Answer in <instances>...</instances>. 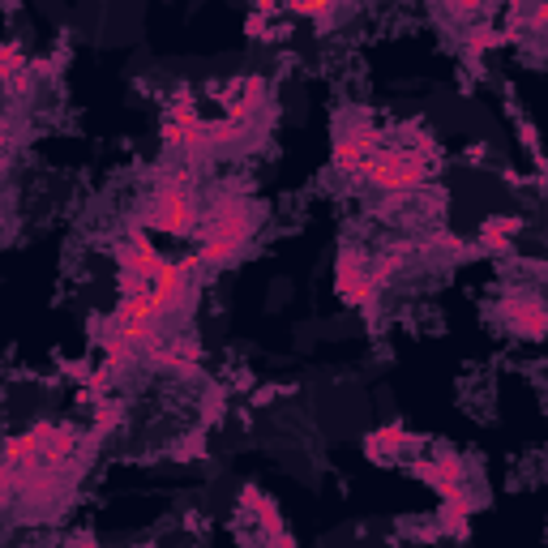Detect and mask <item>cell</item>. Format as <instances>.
I'll return each mask as SVG.
<instances>
[{
  "mask_svg": "<svg viewBox=\"0 0 548 548\" xmlns=\"http://www.w3.org/2000/svg\"><path fill=\"white\" fill-rule=\"evenodd\" d=\"M257 227V215L249 202H240V197H223V202L210 206L206 215V236H227V240H249Z\"/></svg>",
  "mask_w": 548,
  "mask_h": 548,
  "instance_id": "6",
  "label": "cell"
},
{
  "mask_svg": "<svg viewBox=\"0 0 548 548\" xmlns=\"http://www.w3.org/2000/svg\"><path fill=\"white\" fill-rule=\"evenodd\" d=\"M501 43H510V35H506V30L480 26V30H471V35H467V56L476 60V56H484L489 48H501Z\"/></svg>",
  "mask_w": 548,
  "mask_h": 548,
  "instance_id": "20",
  "label": "cell"
},
{
  "mask_svg": "<svg viewBox=\"0 0 548 548\" xmlns=\"http://www.w3.org/2000/svg\"><path fill=\"white\" fill-rule=\"evenodd\" d=\"M197 454H202V446H197V441H185V450H176V459H197Z\"/></svg>",
  "mask_w": 548,
  "mask_h": 548,
  "instance_id": "27",
  "label": "cell"
},
{
  "mask_svg": "<svg viewBox=\"0 0 548 548\" xmlns=\"http://www.w3.org/2000/svg\"><path fill=\"white\" fill-rule=\"evenodd\" d=\"M249 133V120L240 116H223V120H210V146H232Z\"/></svg>",
  "mask_w": 548,
  "mask_h": 548,
  "instance_id": "19",
  "label": "cell"
},
{
  "mask_svg": "<svg viewBox=\"0 0 548 548\" xmlns=\"http://www.w3.org/2000/svg\"><path fill=\"white\" fill-rule=\"evenodd\" d=\"M240 249H245V240H227V236H206L202 249H197V262L202 266H227L236 262Z\"/></svg>",
  "mask_w": 548,
  "mask_h": 548,
  "instance_id": "16",
  "label": "cell"
},
{
  "mask_svg": "<svg viewBox=\"0 0 548 548\" xmlns=\"http://www.w3.org/2000/svg\"><path fill=\"white\" fill-rule=\"evenodd\" d=\"M197 219H202V210H197L193 193L180 185V180H167V185L155 189V197L146 202V215L142 223L155 227V232H172V236H189Z\"/></svg>",
  "mask_w": 548,
  "mask_h": 548,
  "instance_id": "2",
  "label": "cell"
},
{
  "mask_svg": "<svg viewBox=\"0 0 548 548\" xmlns=\"http://www.w3.org/2000/svg\"><path fill=\"white\" fill-rule=\"evenodd\" d=\"M399 266H403V253H386V257H377L373 262V283L377 287H386L394 274H399Z\"/></svg>",
  "mask_w": 548,
  "mask_h": 548,
  "instance_id": "23",
  "label": "cell"
},
{
  "mask_svg": "<svg viewBox=\"0 0 548 548\" xmlns=\"http://www.w3.org/2000/svg\"><path fill=\"white\" fill-rule=\"evenodd\" d=\"M506 326L523 339H548V304L531 292H519L514 300H506Z\"/></svg>",
  "mask_w": 548,
  "mask_h": 548,
  "instance_id": "7",
  "label": "cell"
},
{
  "mask_svg": "<svg viewBox=\"0 0 548 548\" xmlns=\"http://www.w3.org/2000/svg\"><path fill=\"white\" fill-rule=\"evenodd\" d=\"M240 506L257 514V523L266 527V540L283 544V548H296V536H292V531H283V514H279V506H274V501H270L262 489H253V484H249V489L240 493Z\"/></svg>",
  "mask_w": 548,
  "mask_h": 548,
  "instance_id": "12",
  "label": "cell"
},
{
  "mask_svg": "<svg viewBox=\"0 0 548 548\" xmlns=\"http://www.w3.org/2000/svg\"><path fill=\"white\" fill-rule=\"evenodd\" d=\"M287 9L300 13V18H330L339 9V0H287Z\"/></svg>",
  "mask_w": 548,
  "mask_h": 548,
  "instance_id": "21",
  "label": "cell"
},
{
  "mask_svg": "<svg viewBox=\"0 0 548 548\" xmlns=\"http://www.w3.org/2000/svg\"><path fill=\"white\" fill-rule=\"evenodd\" d=\"M167 116L172 120H197V103H193V90H176L167 99Z\"/></svg>",
  "mask_w": 548,
  "mask_h": 548,
  "instance_id": "22",
  "label": "cell"
},
{
  "mask_svg": "<svg viewBox=\"0 0 548 548\" xmlns=\"http://www.w3.org/2000/svg\"><path fill=\"white\" fill-rule=\"evenodd\" d=\"M523 232V219L519 215H493V219H484L480 227V249L484 253H510L514 245V236Z\"/></svg>",
  "mask_w": 548,
  "mask_h": 548,
  "instance_id": "14",
  "label": "cell"
},
{
  "mask_svg": "<svg viewBox=\"0 0 548 548\" xmlns=\"http://www.w3.org/2000/svg\"><path fill=\"white\" fill-rule=\"evenodd\" d=\"M334 292L352 309H369L373 296L382 292L373 283V266L360 257V249H339V257H334Z\"/></svg>",
  "mask_w": 548,
  "mask_h": 548,
  "instance_id": "4",
  "label": "cell"
},
{
  "mask_svg": "<svg viewBox=\"0 0 548 548\" xmlns=\"http://www.w3.org/2000/svg\"><path fill=\"white\" fill-rule=\"evenodd\" d=\"M411 471H416V476L429 484V489H437L441 497L454 493V489H463V484H467V463H463L454 450H437L429 463H416Z\"/></svg>",
  "mask_w": 548,
  "mask_h": 548,
  "instance_id": "8",
  "label": "cell"
},
{
  "mask_svg": "<svg viewBox=\"0 0 548 548\" xmlns=\"http://www.w3.org/2000/svg\"><path fill=\"white\" fill-rule=\"evenodd\" d=\"M266 78H245V82H227L223 86V108L227 116H240V120H253L257 112L266 108Z\"/></svg>",
  "mask_w": 548,
  "mask_h": 548,
  "instance_id": "10",
  "label": "cell"
},
{
  "mask_svg": "<svg viewBox=\"0 0 548 548\" xmlns=\"http://www.w3.org/2000/svg\"><path fill=\"white\" fill-rule=\"evenodd\" d=\"M471 514H476V493L467 489H454L441 497V531H450V536H467V523H471Z\"/></svg>",
  "mask_w": 548,
  "mask_h": 548,
  "instance_id": "13",
  "label": "cell"
},
{
  "mask_svg": "<svg viewBox=\"0 0 548 548\" xmlns=\"http://www.w3.org/2000/svg\"><path fill=\"white\" fill-rule=\"evenodd\" d=\"M270 9H279V0H257V13H270Z\"/></svg>",
  "mask_w": 548,
  "mask_h": 548,
  "instance_id": "28",
  "label": "cell"
},
{
  "mask_svg": "<svg viewBox=\"0 0 548 548\" xmlns=\"http://www.w3.org/2000/svg\"><path fill=\"white\" fill-rule=\"evenodd\" d=\"M112 257H116V266H120V270H133V274H142V279H150V283H155V274L163 270L159 249L150 245V240H146L142 232H133L129 240H120V245L112 249Z\"/></svg>",
  "mask_w": 548,
  "mask_h": 548,
  "instance_id": "9",
  "label": "cell"
},
{
  "mask_svg": "<svg viewBox=\"0 0 548 548\" xmlns=\"http://www.w3.org/2000/svg\"><path fill=\"white\" fill-rule=\"evenodd\" d=\"M26 60H22V48L18 43H5V48H0V78H5V90H9V99L18 95V86H22V78H26Z\"/></svg>",
  "mask_w": 548,
  "mask_h": 548,
  "instance_id": "17",
  "label": "cell"
},
{
  "mask_svg": "<svg viewBox=\"0 0 548 548\" xmlns=\"http://www.w3.org/2000/svg\"><path fill=\"white\" fill-rule=\"evenodd\" d=\"M163 142L167 150H189V155H206V150H215L210 146V120H172L167 116L163 120Z\"/></svg>",
  "mask_w": 548,
  "mask_h": 548,
  "instance_id": "11",
  "label": "cell"
},
{
  "mask_svg": "<svg viewBox=\"0 0 548 548\" xmlns=\"http://www.w3.org/2000/svg\"><path fill=\"white\" fill-rule=\"evenodd\" d=\"M373 150H377V129L369 125V116H356L352 125L334 129L330 163H334V172H339V176H360Z\"/></svg>",
  "mask_w": 548,
  "mask_h": 548,
  "instance_id": "3",
  "label": "cell"
},
{
  "mask_svg": "<svg viewBox=\"0 0 548 548\" xmlns=\"http://www.w3.org/2000/svg\"><path fill=\"white\" fill-rule=\"evenodd\" d=\"M120 420H125V403H120V399H112V394H108V399L95 403V437L116 433Z\"/></svg>",
  "mask_w": 548,
  "mask_h": 548,
  "instance_id": "18",
  "label": "cell"
},
{
  "mask_svg": "<svg viewBox=\"0 0 548 548\" xmlns=\"http://www.w3.org/2000/svg\"><path fill=\"white\" fill-rule=\"evenodd\" d=\"M527 22H531V30H540V35H548V0H531Z\"/></svg>",
  "mask_w": 548,
  "mask_h": 548,
  "instance_id": "24",
  "label": "cell"
},
{
  "mask_svg": "<svg viewBox=\"0 0 548 548\" xmlns=\"http://www.w3.org/2000/svg\"><path fill=\"white\" fill-rule=\"evenodd\" d=\"M489 0H446V9L450 13H459V18H471V13H480Z\"/></svg>",
  "mask_w": 548,
  "mask_h": 548,
  "instance_id": "25",
  "label": "cell"
},
{
  "mask_svg": "<svg viewBox=\"0 0 548 548\" xmlns=\"http://www.w3.org/2000/svg\"><path fill=\"white\" fill-rule=\"evenodd\" d=\"M407 446H411V437H407L403 424H386V429L364 437V454H369V459H382V463L394 459V454H403Z\"/></svg>",
  "mask_w": 548,
  "mask_h": 548,
  "instance_id": "15",
  "label": "cell"
},
{
  "mask_svg": "<svg viewBox=\"0 0 548 548\" xmlns=\"http://www.w3.org/2000/svg\"><path fill=\"white\" fill-rule=\"evenodd\" d=\"M266 30H270V13H253V18H249V35L253 39H270Z\"/></svg>",
  "mask_w": 548,
  "mask_h": 548,
  "instance_id": "26",
  "label": "cell"
},
{
  "mask_svg": "<svg viewBox=\"0 0 548 548\" xmlns=\"http://www.w3.org/2000/svg\"><path fill=\"white\" fill-rule=\"evenodd\" d=\"M202 266L197 257H185V262H163V270L155 274V304H159V313L163 317H172V313H180L189 304V296H193V270Z\"/></svg>",
  "mask_w": 548,
  "mask_h": 548,
  "instance_id": "5",
  "label": "cell"
},
{
  "mask_svg": "<svg viewBox=\"0 0 548 548\" xmlns=\"http://www.w3.org/2000/svg\"><path fill=\"white\" fill-rule=\"evenodd\" d=\"M360 176H364V185H373L382 193H407V189H420L433 176V163L416 146H377Z\"/></svg>",
  "mask_w": 548,
  "mask_h": 548,
  "instance_id": "1",
  "label": "cell"
}]
</instances>
